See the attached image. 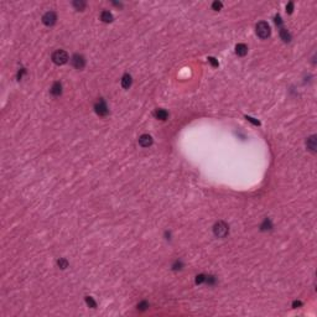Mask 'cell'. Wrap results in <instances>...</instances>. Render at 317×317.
<instances>
[{"instance_id":"6da1fadb","label":"cell","mask_w":317,"mask_h":317,"mask_svg":"<svg viewBox=\"0 0 317 317\" xmlns=\"http://www.w3.org/2000/svg\"><path fill=\"white\" fill-rule=\"evenodd\" d=\"M213 233L216 237H218V238H224L227 237V234L229 233V227L226 222H223V221H219V222H217L214 227H213Z\"/></svg>"},{"instance_id":"7a4b0ae2","label":"cell","mask_w":317,"mask_h":317,"mask_svg":"<svg viewBox=\"0 0 317 317\" xmlns=\"http://www.w3.org/2000/svg\"><path fill=\"white\" fill-rule=\"evenodd\" d=\"M257 34L260 39H268L270 36V26L268 22L265 21H260L257 24Z\"/></svg>"},{"instance_id":"3957f363","label":"cell","mask_w":317,"mask_h":317,"mask_svg":"<svg viewBox=\"0 0 317 317\" xmlns=\"http://www.w3.org/2000/svg\"><path fill=\"white\" fill-rule=\"evenodd\" d=\"M52 61L56 65H65L68 61V53L63 50H57L52 53Z\"/></svg>"},{"instance_id":"277c9868","label":"cell","mask_w":317,"mask_h":317,"mask_svg":"<svg viewBox=\"0 0 317 317\" xmlns=\"http://www.w3.org/2000/svg\"><path fill=\"white\" fill-rule=\"evenodd\" d=\"M94 110H96V113H97L98 115H101V116H104V115H107V114L109 113L107 104H105V102L103 101V99H99V101L96 103V105H94Z\"/></svg>"},{"instance_id":"5b68a950","label":"cell","mask_w":317,"mask_h":317,"mask_svg":"<svg viewBox=\"0 0 317 317\" xmlns=\"http://www.w3.org/2000/svg\"><path fill=\"white\" fill-rule=\"evenodd\" d=\"M56 20H57V16L53 11H47L45 15L42 16V22L46 25V26H52V25L56 24Z\"/></svg>"},{"instance_id":"8992f818","label":"cell","mask_w":317,"mask_h":317,"mask_svg":"<svg viewBox=\"0 0 317 317\" xmlns=\"http://www.w3.org/2000/svg\"><path fill=\"white\" fill-rule=\"evenodd\" d=\"M72 65L74 68H77V70H82V68L84 67L86 65V60L82 55H74L73 57H72Z\"/></svg>"},{"instance_id":"52a82bcc","label":"cell","mask_w":317,"mask_h":317,"mask_svg":"<svg viewBox=\"0 0 317 317\" xmlns=\"http://www.w3.org/2000/svg\"><path fill=\"white\" fill-rule=\"evenodd\" d=\"M139 144L142 146V147H149L152 145V138L149 134H144L141 135L139 138Z\"/></svg>"},{"instance_id":"ba28073f","label":"cell","mask_w":317,"mask_h":317,"mask_svg":"<svg viewBox=\"0 0 317 317\" xmlns=\"http://www.w3.org/2000/svg\"><path fill=\"white\" fill-rule=\"evenodd\" d=\"M50 92H51V94L53 97H60L62 93V84L60 82H55L51 87V89H50Z\"/></svg>"},{"instance_id":"9c48e42d","label":"cell","mask_w":317,"mask_h":317,"mask_svg":"<svg viewBox=\"0 0 317 317\" xmlns=\"http://www.w3.org/2000/svg\"><path fill=\"white\" fill-rule=\"evenodd\" d=\"M235 53H237L238 56H245L248 53V47L247 45H244V43H238L237 46H235Z\"/></svg>"},{"instance_id":"30bf717a","label":"cell","mask_w":317,"mask_h":317,"mask_svg":"<svg viewBox=\"0 0 317 317\" xmlns=\"http://www.w3.org/2000/svg\"><path fill=\"white\" fill-rule=\"evenodd\" d=\"M154 115L159 120H166L167 116H169V113H167L165 109H156L155 110V113H154Z\"/></svg>"},{"instance_id":"8fae6325","label":"cell","mask_w":317,"mask_h":317,"mask_svg":"<svg viewBox=\"0 0 317 317\" xmlns=\"http://www.w3.org/2000/svg\"><path fill=\"white\" fill-rule=\"evenodd\" d=\"M306 145H307V149L310 151H312V152H315L316 151V136L315 135H312V136H310V138L307 139V141H306Z\"/></svg>"},{"instance_id":"7c38bea8","label":"cell","mask_w":317,"mask_h":317,"mask_svg":"<svg viewBox=\"0 0 317 317\" xmlns=\"http://www.w3.org/2000/svg\"><path fill=\"white\" fill-rule=\"evenodd\" d=\"M130 86H132V76L127 73V74H124L121 78V87L124 89H128Z\"/></svg>"},{"instance_id":"4fadbf2b","label":"cell","mask_w":317,"mask_h":317,"mask_svg":"<svg viewBox=\"0 0 317 317\" xmlns=\"http://www.w3.org/2000/svg\"><path fill=\"white\" fill-rule=\"evenodd\" d=\"M280 37H281V40H282L284 42H290V40H291V35H290V32H289L286 29H284V27L280 29Z\"/></svg>"},{"instance_id":"5bb4252c","label":"cell","mask_w":317,"mask_h":317,"mask_svg":"<svg viewBox=\"0 0 317 317\" xmlns=\"http://www.w3.org/2000/svg\"><path fill=\"white\" fill-rule=\"evenodd\" d=\"M101 20L103 22H111L113 21V15L110 14L109 11H102V14H101Z\"/></svg>"},{"instance_id":"9a60e30c","label":"cell","mask_w":317,"mask_h":317,"mask_svg":"<svg viewBox=\"0 0 317 317\" xmlns=\"http://www.w3.org/2000/svg\"><path fill=\"white\" fill-rule=\"evenodd\" d=\"M73 6L77 10H83L86 8V3L82 1V0H79V1H78V0H76V1H73Z\"/></svg>"},{"instance_id":"2e32d148","label":"cell","mask_w":317,"mask_h":317,"mask_svg":"<svg viewBox=\"0 0 317 317\" xmlns=\"http://www.w3.org/2000/svg\"><path fill=\"white\" fill-rule=\"evenodd\" d=\"M86 303H87V305H88L89 307H92V308H96V307H97L96 301L93 300V297H91V296H87V297H86Z\"/></svg>"},{"instance_id":"e0dca14e","label":"cell","mask_w":317,"mask_h":317,"mask_svg":"<svg viewBox=\"0 0 317 317\" xmlns=\"http://www.w3.org/2000/svg\"><path fill=\"white\" fill-rule=\"evenodd\" d=\"M271 222H270V219H268L266 218L264 222H263V224L260 226V228H262V231H266V229H271Z\"/></svg>"},{"instance_id":"ac0fdd59","label":"cell","mask_w":317,"mask_h":317,"mask_svg":"<svg viewBox=\"0 0 317 317\" xmlns=\"http://www.w3.org/2000/svg\"><path fill=\"white\" fill-rule=\"evenodd\" d=\"M57 265L60 266L61 269H66L67 266H68V262H67V260H66L65 258H61V259L58 260V262H57Z\"/></svg>"},{"instance_id":"d6986e66","label":"cell","mask_w":317,"mask_h":317,"mask_svg":"<svg viewBox=\"0 0 317 317\" xmlns=\"http://www.w3.org/2000/svg\"><path fill=\"white\" fill-rule=\"evenodd\" d=\"M206 281V275H203V274H200V275H197L196 276V284L197 285H200L202 282Z\"/></svg>"},{"instance_id":"ffe728a7","label":"cell","mask_w":317,"mask_h":317,"mask_svg":"<svg viewBox=\"0 0 317 317\" xmlns=\"http://www.w3.org/2000/svg\"><path fill=\"white\" fill-rule=\"evenodd\" d=\"M147 307H149V303L146 301H142V302H140L139 305H138V310H140V311H145Z\"/></svg>"},{"instance_id":"44dd1931","label":"cell","mask_w":317,"mask_h":317,"mask_svg":"<svg viewBox=\"0 0 317 317\" xmlns=\"http://www.w3.org/2000/svg\"><path fill=\"white\" fill-rule=\"evenodd\" d=\"M222 6H223V4H222L221 1H214V3L212 4V9L216 10V11H218V10L222 9Z\"/></svg>"},{"instance_id":"7402d4cb","label":"cell","mask_w":317,"mask_h":317,"mask_svg":"<svg viewBox=\"0 0 317 317\" xmlns=\"http://www.w3.org/2000/svg\"><path fill=\"white\" fill-rule=\"evenodd\" d=\"M275 24H276V26H279V27H282V20H281V16L280 15H276L275 16Z\"/></svg>"},{"instance_id":"603a6c76","label":"cell","mask_w":317,"mask_h":317,"mask_svg":"<svg viewBox=\"0 0 317 317\" xmlns=\"http://www.w3.org/2000/svg\"><path fill=\"white\" fill-rule=\"evenodd\" d=\"M208 61H209V63L212 65L213 67H218V65H219V63H218V61H217L214 57H208Z\"/></svg>"},{"instance_id":"cb8c5ba5","label":"cell","mask_w":317,"mask_h":317,"mask_svg":"<svg viewBox=\"0 0 317 317\" xmlns=\"http://www.w3.org/2000/svg\"><path fill=\"white\" fill-rule=\"evenodd\" d=\"M293 10H294V3H289L286 5V11H288V14H293Z\"/></svg>"},{"instance_id":"d4e9b609","label":"cell","mask_w":317,"mask_h":317,"mask_svg":"<svg viewBox=\"0 0 317 317\" xmlns=\"http://www.w3.org/2000/svg\"><path fill=\"white\" fill-rule=\"evenodd\" d=\"M181 266H182V263L181 262H176L175 264L172 265V268L175 269V270H177V269H181Z\"/></svg>"},{"instance_id":"484cf974","label":"cell","mask_w":317,"mask_h":317,"mask_svg":"<svg viewBox=\"0 0 317 317\" xmlns=\"http://www.w3.org/2000/svg\"><path fill=\"white\" fill-rule=\"evenodd\" d=\"M245 118H247V120L252 121L253 124H255V125H260V123H259L258 120H254V118H252V116H245Z\"/></svg>"},{"instance_id":"4316f807","label":"cell","mask_w":317,"mask_h":317,"mask_svg":"<svg viewBox=\"0 0 317 317\" xmlns=\"http://www.w3.org/2000/svg\"><path fill=\"white\" fill-rule=\"evenodd\" d=\"M25 72H26V71H25V68H21V70H20V71H19V73H17V78H19V79H21V78H22V76H24V73H25Z\"/></svg>"},{"instance_id":"83f0119b","label":"cell","mask_w":317,"mask_h":317,"mask_svg":"<svg viewBox=\"0 0 317 317\" xmlns=\"http://www.w3.org/2000/svg\"><path fill=\"white\" fill-rule=\"evenodd\" d=\"M301 305H302L301 301H294V303H293V307H294V308H297V307H300Z\"/></svg>"}]
</instances>
